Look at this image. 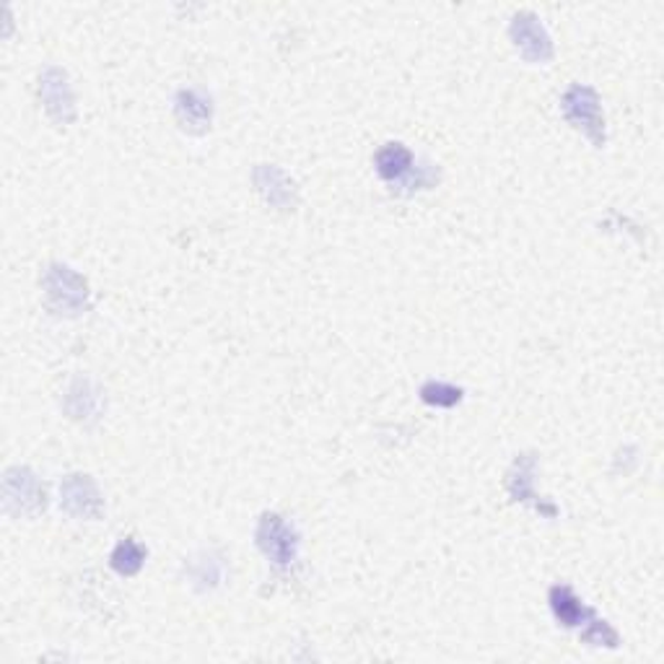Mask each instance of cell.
Instances as JSON below:
<instances>
[{"mask_svg": "<svg viewBox=\"0 0 664 664\" xmlns=\"http://www.w3.org/2000/svg\"><path fill=\"white\" fill-rule=\"evenodd\" d=\"M146 556L148 551L136 537H122V541L115 545L112 556H109V566L120 576H136L146 564Z\"/></svg>", "mask_w": 664, "mask_h": 664, "instance_id": "obj_15", "label": "cell"}, {"mask_svg": "<svg viewBox=\"0 0 664 664\" xmlns=\"http://www.w3.org/2000/svg\"><path fill=\"white\" fill-rule=\"evenodd\" d=\"M60 506L76 519H99L105 512V498L89 475H68L60 483Z\"/></svg>", "mask_w": 664, "mask_h": 664, "instance_id": "obj_7", "label": "cell"}, {"mask_svg": "<svg viewBox=\"0 0 664 664\" xmlns=\"http://www.w3.org/2000/svg\"><path fill=\"white\" fill-rule=\"evenodd\" d=\"M255 543L262 556L278 568L294 566L296 558H299L301 537L280 514H262L255 529Z\"/></svg>", "mask_w": 664, "mask_h": 664, "instance_id": "obj_2", "label": "cell"}, {"mask_svg": "<svg viewBox=\"0 0 664 664\" xmlns=\"http://www.w3.org/2000/svg\"><path fill=\"white\" fill-rule=\"evenodd\" d=\"M42 286L47 291V299L60 315H83L89 309V286L78 276L76 270H70L68 265H50L42 278Z\"/></svg>", "mask_w": 664, "mask_h": 664, "instance_id": "obj_3", "label": "cell"}, {"mask_svg": "<svg viewBox=\"0 0 664 664\" xmlns=\"http://www.w3.org/2000/svg\"><path fill=\"white\" fill-rule=\"evenodd\" d=\"M579 634H582V642L589 646H607V650H618L621 646L618 631H615L607 621L599 618V615H595V618H592Z\"/></svg>", "mask_w": 664, "mask_h": 664, "instance_id": "obj_17", "label": "cell"}, {"mask_svg": "<svg viewBox=\"0 0 664 664\" xmlns=\"http://www.w3.org/2000/svg\"><path fill=\"white\" fill-rule=\"evenodd\" d=\"M548 603H551L553 615H556V621L564 628L582 631L597 615L579 595H576L572 587H566V584H556V587H551Z\"/></svg>", "mask_w": 664, "mask_h": 664, "instance_id": "obj_12", "label": "cell"}, {"mask_svg": "<svg viewBox=\"0 0 664 664\" xmlns=\"http://www.w3.org/2000/svg\"><path fill=\"white\" fill-rule=\"evenodd\" d=\"M66 410L78 424H93V420L101 418V410H105V393L89 377H78L68 387Z\"/></svg>", "mask_w": 664, "mask_h": 664, "instance_id": "obj_11", "label": "cell"}, {"mask_svg": "<svg viewBox=\"0 0 664 664\" xmlns=\"http://www.w3.org/2000/svg\"><path fill=\"white\" fill-rule=\"evenodd\" d=\"M463 397H465V389L457 385H449V381L432 379L420 387V400L432 405V408H444V410L455 408V405L463 403Z\"/></svg>", "mask_w": 664, "mask_h": 664, "instance_id": "obj_16", "label": "cell"}, {"mask_svg": "<svg viewBox=\"0 0 664 664\" xmlns=\"http://www.w3.org/2000/svg\"><path fill=\"white\" fill-rule=\"evenodd\" d=\"M561 112L574 130H579L595 148L607 143V125L603 112V99L587 83L568 86L564 99H561Z\"/></svg>", "mask_w": 664, "mask_h": 664, "instance_id": "obj_1", "label": "cell"}, {"mask_svg": "<svg viewBox=\"0 0 664 664\" xmlns=\"http://www.w3.org/2000/svg\"><path fill=\"white\" fill-rule=\"evenodd\" d=\"M509 37L527 62H551L553 54H556L551 31L545 29L541 16H535L533 11H519L512 16Z\"/></svg>", "mask_w": 664, "mask_h": 664, "instance_id": "obj_4", "label": "cell"}, {"mask_svg": "<svg viewBox=\"0 0 664 664\" xmlns=\"http://www.w3.org/2000/svg\"><path fill=\"white\" fill-rule=\"evenodd\" d=\"M39 99L44 112L58 125H70L76 120V97L68 73L58 66H47L39 76Z\"/></svg>", "mask_w": 664, "mask_h": 664, "instance_id": "obj_6", "label": "cell"}, {"mask_svg": "<svg viewBox=\"0 0 664 664\" xmlns=\"http://www.w3.org/2000/svg\"><path fill=\"white\" fill-rule=\"evenodd\" d=\"M255 187L262 195V200L276 210H294L299 202V190L296 182L276 163H260L255 167Z\"/></svg>", "mask_w": 664, "mask_h": 664, "instance_id": "obj_10", "label": "cell"}, {"mask_svg": "<svg viewBox=\"0 0 664 664\" xmlns=\"http://www.w3.org/2000/svg\"><path fill=\"white\" fill-rule=\"evenodd\" d=\"M187 582L195 592H214L226 579V564L214 551H202L185 564Z\"/></svg>", "mask_w": 664, "mask_h": 664, "instance_id": "obj_14", "label": "cell"}, {"mask_svg": "<svg viewBox=\"0 0 664 664\" xmlns=\"http://www.w3.org/2000/svg\"><path fill=\"white\" fill-rule=\"evenodd\" d=\"M416 153L405 143H385L374 153V169H377V175L395 187L405 182V177L416 169Z\"/></svg>", "mask_w": 664, "mask_h": 664, "instance_id": "obj_13", "label": "cell"}, {"mask_svg": "<svg viewBox=\"0 0 664 664\" xmlns=\"http://www.w3.org/2000/svg\"><path fill=\"white\" fill-rule=\"evenodd\" d=\"M175 117L179 128L190 136H202V132L210 130V122H214V99H210L208 91L202 89H179L175 97Z\"/></svg>", "mask_w": 664, "mask_h": 664, "instance_id": "obj_8", "label": "cell"}, {"mask_svg": "<svg viewBox=\"0 0 664 664\" xmlns=\"http://www.w3.org/2000/svg\"><path fill=\"white\" fill-rule=\"evenodd\" d=\"M3 498L6 509L19 517H34V514L44 512V486L29 467H11L6 473L3 480Z\"/></svg>", "mask_w": 664, "mask_h": 664, "instance_id": "obj_5", "label": "cell"}, {"mask_svg": "<svg viewBox=\"0 0 664 664\" xmlns=\"http://www.w3.org/2000/svg\"><path fill=\"white\" fill-rule=\"evenodd\" d=\"M535 473H537L535 455L517 457V463L512 465L509 475H506V490H509L512 502L533 506L535 512L545 514V517H556V514H558L556 506L543 502V496L535 494Z\"/></svg>", "mask_w": 664, "mask_h": 664, "instance_id": "obj_9", "label": "cell"}]
</instances>
